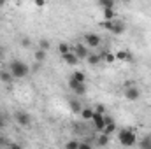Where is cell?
Wrapping results in <instances>:
<instances>
[{
  "label": "cell",
  "instance_id": "6",
  "mask_svg": "<svg viewBox=\"0 0 151 149\" xmlns=\"http://www.w3.org/2000/svg\"><path fill=\"white\" fill-rule=\"evenodd\" d=\"M72 53L77 56V60L81 62V60H86V58H88V54H90V49L84 46V42H76V46H74V49H72Z\"/></svg>",
  "mask_w": 151,
  "mask_h": 149
},
{
  "label": "cell",
  "instance_id": "25",
  "mask_svg": "<svg viewBox=\"0 0 151 149\" xmlns=\"http://www.w3.org/2000/svg\"><path fill=\"white\" fill-rule=\"evenodd\" d=\"M141 149H151V137H144L142 140H139Z\"/></svg>",
  "mask_w": 151,
  "mask_h": 149
},
{
  "label": "cell",
  "instance_id": "29",
  "mask_svg": "<svg viewBox=\"0 0 151 149\" xmlns=\"http://www.w3.org/2000/svg\"><path fill=\"white\" fill-rule=\"evenodd\" d=\"M5 149H23V148H21L18 142H9V144L5 146Z\"/></svg>",
  "mask_w": 151,
  "mask_h": 149
},
{
  "label": "cell",
  "instance_id": "24",
  "mask_svg": "<svg viewBox=\"0 0 151 149\" xmlns=\"http://www.w3.org/2000/svg\"><path fill=\"white\" fill-rule=\"evenodd\" d=\"M49 47H51V42H49L47 39H40V40H39V49H42V51H49Z\"/></svg>",
  "mask_w": 151,
  "mask_h": 149
},
{
  "label": "cell",
  "instance_id": "32",
  "mask_svg": "<svg viewBox=\"0 0 151 149\" xmlns=\"http://www.w3.org/2000/svg\"><path fill=\"white\" fill-rule=\"evenodd\" d=\"M21 44L27 47V46H30V40H28V39H23V42H21Z\"/></svg>",
  "mask_w": 151,
  "mask_h": 149
},
{
  "label": "cell",
  "instance_id": "8",
  "mask_svg": "<svg viewBox=\"0 0 151 149\" xmlns=\"http://www.w3.org/2000/svg\"><path fill=\"white\" fill-rule=\"evenodd\" d=\"M125 98L128 102H137L141 98V90L137 86H132V88H125Z\"/></svg>",
  "mask_w": 151,
  "mask_h": 149
},
{
  "label": "cell",
  "instance_id": "18",
  "mask_svg": "<svg viewBox=\"0 0 151 149\" xmlns=\"http://www.w3.org/2000/svg\"><path fill=\"white\" fill-rule=\"evenodd\" d=\"M0 81H2V82H5V84H12L14 77L11 75L9 70H0Z\"/></svg>",
  "mask_w": 151,
  "mask_h": 149
},
{
  "label": "cell",
  "instance_id": "22",
  "mask_svg": "<svg viewBox=\"0 0 151 149\" xmlns=\"http://www.w3.org/2000/svg\"><path fill=\"white\" fill-rule=\"evenodd\" d=\"M79 142H81V140H77V139H70V140L65 142L63 148L65 149H79Z\"/></svg>",
  "mask_w": 151,
  "mask_h": 149
},
{
  "label": "cell",
  "instance_id": "13",
  "mask_svg": "<svg viewBox=\"0 0 151 149\" xmlns=\"http://www.w3.org/2000/svg\"><path fill=\"white\" fill-rule=\"evenodd\" d=\"M84 62H86L88 65L95 67V65H99V63H100L102 60H100V54H97V53H90V54H88V58H86Z\"/></svg>",
  "mask_w": 151,
  "mask_h": 149
},
{
  "label": "cell",
  "instance_id": "2",
  "mask_svg": "<svg viewBox=\"0 0 151 149\" xmlns=\"http://www.w3.org/2000/svg\"><path fill=\"white\" fill-rule=\"evenodd\" d=\"M116 133H118V142H119L123 148H132V146H135V144L139 142L137 133H135L132 128H121V130H118Z\"/></svg>",
  "mask_w": 151,
  "mask_h": 149
},
{
  "label": "cell",
  "instance_id": "4",
  "mask_svg": "<svg viewBox=\"0 0 151 149\" xmlns=\"http://www.w3.org/2000/svg\"><path fill=\"white\" fill-rule=\"evenodd\" d=\"M14 119H16V123H18L19 126H23V128H30V125H32V116L25 111H16L14 112Z\"/></svg>",
  "mask_w": 151,
  "mask_h": 149
},
{
  "label": "cell",
  "instance_id": "5",
  "mask_svg": "<svg viewBox=\"0 0 151 149\" xmlns=\"http://www.w3.org/2000/svg\"><path fill=\"white\" fill-rule=\"evenodd\" d=\"M69 88H70V91L74 93L76 97H83V95H86V93H88V88H86V84L76 82L74 79H69Z\"/></svg>",
  "mask_w": 151,
  "mask_h": 149
},
{
  "label": "cell",
  "instance_id": "26",
  "mask_svg": "<svg viewBox=\"0 0 151 149\" xmlns=\"http://www.w3.org/2000/svg\"><path fill=\"white\" fill-rule=\"evenodd\" d=\"M58 51H60V54H65V53L70 51V46H69L67 42H60V44H58Z\"/></svg>",
  "mask_w": 151,
  "mask_h": 149
},
{
  "label": "cell",
  "instance_id": "21",
  "mask_svg": "<svg viewBox=\"0 0 151 149\" xmlns=\"http://www.w3.org/2000/svg\"><path fill=\"white\" fill-rule=\"evenodd\" d=\"M69 107H70V111H72V112H77V114L83 111L81 104H79L77 100H74V98H70V100H69Z\"/></svg>",
  "mask_w": 151,
  "mask_h": 149
},
{
  "label": "cell",
  "instance_id": "15",
  "mask_svg": "<svg viewBox=\"0 0 151 149\" xmlns=\"http://www.w3.org/2000/svg\"><path fill=\"white\" fill-rule=\"evenodd\" d=\"M100 60L106 62V63H114L116 62V56H114V53H111V51H104V53H100Z\"/></svg>",
  "mask_w": 151,
  "mask_h": 149
},
{
  "label": "cell",
  "instance_id": "10",
  "mask_svg": "<svg viewBox=\"0 0 151 149\" xmlns=\"http://www.w3.org/2000/svg\"><path fill=\"white\" fill-rule=\"evenodd\" d=\"M114 56H116V62H132V60H134L132 53H130V51H125V49L116 51Z\"/></svg>",
  "mask_w": 151,
  "mask_h": 149
},
{
  "label": "cell",
  "instance_id": "7",
  "mask_svg": "<svg viewBox=\"0 0 151 149\" xmlns=\"http://www.w3.org/2000/svg\"><path fill=\"white\" fill-rule=\"evenodd\" d=\"M100 42H102V39H100L99 34L90 32V34H86V35H84V46H86V47H99V46H100Z\"/></svg>",
  "mask_w": 151,
  "mask_h": 149
},
{
  "label": "cell",
  "instance_id": "27",
  "mask_svg": "<svg viewBox=\"0 0 151 149\" xmlns=\"http://www.w3.org/2000/svg\"><path fill=\"white\" fill-rule=\"evenodd\" d=\"M79 149H93V146H91V140H90V139L81 140V142H79Z\"/></svg>",
  "mask_w": 151,
  "mask_h": 149
},
{
  "label": "cell",
  "instance_id": "28",
  "mask_svg": "<svg viewBox=\"0 0 151 149\" xmlns=\"http://www.w3.org/2000/svg\"><path fill=\"white\" fill-rule=\"evenodd\" d=\"M9 142H11V140H9V139H7V137H5V135L0 132V148H5Z\"/></svg>",
  "mask_w": 151,
  "mask_h": 149
},
{
  "label": "cell",
  "instance_id": "11",
  "mask_svg": "<svg viewBox=\"0 0 151 149\" xmlns=\"http://www.w3.org/2000/svg\"><path fill=\"white\" fill-rule=\"evenodd\" d=\"M62 60L67 63V65H70V67H76L77 63H79V60H77V56H76L74 53H72V49L69 51V53H65V54H62Z\"/></svg>",
  "mask_w": 151,
  "mask_h": 149
},
{
  "label": "cell",
  "instance_id": "23",
  "mask_svg": "<svg viewBox=\"0 0 151 149\" xmlns=\"http://www.w3.org/2000/svg\"><path fill=\"white\" fill-rule=\"evenodd\" d=\"M99 7L104 11V9H114V2H111V0H100L99 2Z\"/></svg>",
  "mask_w": 151,
  "mask_h": 149
},
{
  "label": "cell",
  "instance_id": "14",
  "mask_svg": "<svg viewBox=\"0 0 151 149\" xmlns=\"http://www.w3.org/2000/svg\"><path fill=\"white\" fill-rule=\"evenodd\" d=\"M109 140H111L109 135H106V133H99V137H97V146L106 148V146H109Z\"/></svg>",
  "mask_w": 151,
  "mask_h": 149
},
{
  "label": "cell",
  "instance_id": "3",
  "mask_svg": "<svg viewBox=\"0 0 151 149\" xmlns=\"http://www.w3.org/2000/svg\"><path fill=\"white\" fill-rule=\"evenodd\" d=\"M102 27L106 28V30H109L111 34H114V35H119V34H123L125 32V23L123 21H119L118 18L116 19H113V21H102Z\"/></svg>",
  "mask_w": 151,
  "mask_h": 149
},
{
  "label": "cell",
  "instance_id": "30",
  "mask_svg": "<svg viewBox=\"0 0 151 149\" xmlns=\"http://www.w3.org/2000/svg\"><path fill=\"white\" fill-rule=\"evenodd\" d=\"M5 54H7V49H5L4 46H0V62L5 58Z\"/></svg>",
  "mask_w": 151,
  "mask_h": 149
},
{
  "label": "cell",
  "instance_id": "20",
  "mask_svg": "<svg viewBox=\"0 0 151 149\" xmlns=\"http://www.w3.org/2000/svg\"><path fill=\"white\" fill-rule=\"evenodd\" d=\"M102 16H104V21H113V19H116L114 9H104L102 11Z\"/></svg>",
  "mask_w": 151,
  "mask_h": 149
},
{
  "label": "cell",
  "instance_id": "12",
  "mask_svg": "<svg viewBox=\"0 0 151 149\" xmlns=\"http://www.w3.org/2000/svg\"><path fill=\"white\" fill-rule=\"evenodd\" d=\"M79 116H81L84 121H91L93 116H95V111H93V107H83V111L79 112Z\"/></svg>",
  "mask_w": 151,
  "mask_h": 149
},
{
  "label": "cell",
  "instance_id": "31",
  "mask_svg": "<svg viewBox=\"0 0 151 149\" xmlns=\"http://www.w3.org/2000/svg\"><path fill=\"white\" fill-rule=\"evenodd\" d=\"M4 126H5V116H4V114L0 112V130H2Z\"/></svg>",
  "mask_w": 151,
  "mask_h": 149
},
{
  "label": "cell",
  "instance_id": "19",
  "mask_svg": "<svg viewBox=\"0 0 151 149\" xmlns=\"http://www.w3.org/2000/svg\"><path fill=\"white\" fill-rule=\"evenodd\" d=\"M46 58H47V51L37 49V51L34 53V60H35L37 63H42V62H46Z\"/></svg>",
  "mask_w": 151,
  "mask_h": 149
},
{
  "label": "cell",
  "instance_id": "9",
  "mask_svg": "<svg viewBox=\"0 0 151 149\" xmlns=\"http://www.w3.org/2000/svg\"><path fill=\"white\" fill-rule=\"evenodd\" d=\"M91 123H93L95 130L102 133V132H104V128H106V114H97V112H95V116H93Z\"/></svg>",
  "mask_w": 151,
  "mask_h": 149
},
{
  "label": "cell",
  "instance_id": "16",
  "mask_svg": "<svg viewBox=\"0 0 151 149\" xmlns=\"http://www.w3.org/2000/svg\"><path fill=\"white\" fill-rule=\"evenodd\" d=\"M70 79H74L76 82L86 84V75H84V72H81V70H74V72H72V75H70Z\"/></svg>",
  "mask_w": 151,
  "mask_h": 149
},
{
  "label": "cell",
  "instance_id": "1",
  "mask_svg": "<svg viewBox=\"0 0 151 149\" xmlns=\"http://www.w3.org/2000/svg\"><path fill=\"white\" fill-rule=\"evenodd\" d=\"M7 70L11 72V75L14 79H25L27 75L30 74V67L23 62V60H12L7 67Z\"/></svg>",
  "mask_w": 151,
  "mask_h": 149
},
{
  "label": "cell",
  "instance_id": "17",
  "mask_svg": "<svg viewBox=\"0 0 151 149\" xmlns=\"http://www.w3.org/2000/svg\"><path fill=\"white\" fill-rule=\"evenodd\" d=\"M118 132V125H116V121H111V123H107L106 125V128H104V132L102 133H106V135H113V133H116Z\"/></svg>",
  "mask_w": 151,
  "mask_h": 149
}]
</instances>
